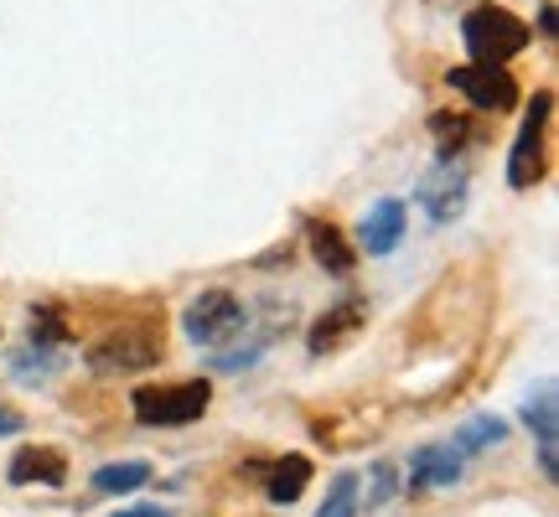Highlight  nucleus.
<instances>
[{
	"instance_id": "f257e3e1",
	"label": "nucleus",
	"mask_w": 559,
	"mask_h": 517,
	"mask_svg": "<svg viewBox=\"0 0 559 517\" xmlns=\"http://www.w3.org/2000/svg\"><path fill=\"white\" fill-rule=\"evenodd\" d=\"M207 404H213V383H145L135 388L130 398V409H135L140 424H151V430H177V424H192V419L207 414Z\"/></svg>"
},
{
	"instance_id": "f03ea898",
	"label": "nucleus",
	"mask_w": 559,
	"mask_h": 517,
	"mask_svg": "<svg viewBox=\"0 0 559 517\" xmlns=\"http://www.w3.org/2000/svg\"><path fill=\"white\" fill-rule=\"evenodd\" d=\"M461 37H466L472 62L502 68L508 58H519L523 47H528V26H523L513 11H502V5H477V11L466 16V26H461Z\"/></svg>"
},
{
	"instance_id": "7ed1b4c3",
	"label": "nucleus",
	"mask_w": 559,
	"mask_h": 517,
	"mask_svg": "<svg viewBox=\"0 0 559 517\" xmlns=\"http://www.w3.org/2000/svg\"><path fill=\"white\" fill-rule=\"evenodd\" d=\"M181 332H187V341H198V347H218V341L239 337L243 300L228 296V290H202V296L181 311Z\"/></svg>"
},
{
	"instance_id": "20e7f679",
	"label": "nucleus",
	"mask_w": 559,
	"mask_h": 517,
	"mask_svg": "<svg viewBox=\"0 0 559 517\" xmlns=\"http://www.w3.org/2000/svg\"><path fill=\"white\" fill-rule=\"evenodd\" d=\"M451 88L466 94V99L487 109V115H508L519 104V83L508 68H492V62H466V68H451Z\"/></svg>"
},
{
	"instance_id": "39448f33",
	"label": "nucleus",
	"mask_w": 559,
	"mask_h": 517,
	"mask_svg": "<svg viewBox=\"0 0 559 517\" xmlns=\"http://www.w3.org/2000/svg\"><path fill=\"white\" fill-rule=\"evenodd\" d=\"M160 358V341L145 337V332H120V337H104L88 347V368L104 373V378H115V373H140V368H151Z\"/></svg>"
},
{
	"instance_id": "423d86ee",
	"label": "nucleus",
	"mask_w": 559,
	"mask_h": 517,
	"mask_svg": "<svg viewBox=\"0 0 559 517\" xmlns=\"http://www.w3.org/2000/svg\"><path fill=\"white\" fill-rule=\"evenodd\" d=\"M544 120H549V94H534V109H528V120H523V135L513 145V156H508V181L513 187H534L539 181V145H544Z\"/></svg>"
},
{
	"instance_id": "0eeeda50",
	"label": "nucleus",
	"mask_w": 559,
	"mask_h": 517,
	"mask_svg": "<svg viewBox=\"0 0 559 517\" xmlns=\"http://www.w3.org/2000/svg\"><path fill=\"white\" fill-rule=\"evenodd\" d=\"M419 202L430 207V218L436 223H451V218L466 213V177H461V166L451 156H440L436 171L419 181Z\"/></svg>"
},
{
	"instance_id": "6e6552de",
	"label": "nucleus",
	"mask_w": 559,
	"mask_h": 517,
	"mask_svg": "<svg viewBox=\"0 0 559 517\" xmlns=\"http://www.w3.org/2000/svg\"><path fill=\"white\" fill-rule=\"evenodd\" d=\"M461 466H466V456H461L456 445H425V450H415V460H409V481H404V492L451 486V481H461Z\"/></svg>"
},
{
	"instance_id": "1a4fd4ad",
	"label": "nucleus",
	"mask_w": 559,
	"mask_h": 517,
	"mask_svg": "<svg viewBox=\"0 0 559 517\" xmlns=\"http://www.w3.org/2000/svg\"><path fill=\"white\" fill-rule=\"evenodd\" d=\"M5 477L16 481V486H32V481H41V486H62V481H68V456L52 450V445H26V450L11 456Z\"/></svg>"
},
{
	"instance_id": "9d476101",
	"label": "nucleus",
	"mask_w": 559,
	"mask_h": 517,
	"mask_svg": "<svg viewBox=\"0 0 559 517\" xmlns=\"http://www.w3.org/2000/svg\"><path fill=\"white\" fill-rule=\"evenodd\" d=\"M362 321H368V300H358V296H347V300H337V305H332V311H326V316L317 321V326H311V352H332V347H342V341L353 337V332H358Z\"/></svg>"
},
{
	"instance_id": "9b49d317",
	"label": "nucleus",
	"mask_w": 559,
	"mask_h": 517,
	"mask_svg": "<svg viewBox=\"0 0 559 517\" xmlns=\"http://www.w3.org/2000/svg\"><path fill=\"white\" fill-rule=\"evenodd\" d=\"M358 239H362V249H368V254H394V249H400V239H404V202L400 197H383L379 207L362 218Z\"/></svg>"
},
{
	"instance_id": "f8f14e48",
	"label": "nucleus",
	"mask_w": 559,
	"mask_h": 517,
	"mask_svg": "<svg viewBox=\"0 0 559 517\" xmlns=\"http://www.w3.org/2000/svg\"><path fill=\"white\" fill-rule=\"evenodd\" d=\"M306 239H311V254H317V264L326 269V275H347L353 269V249H347V239H342L332 223H311L306 228Z\"/></svg>"
},
{
	"instance_id": "ddd939ff",
	"label": "nucleus",
	"mask_w": 559,
	"mask_h": 517,
	"mask_svg": "<svg viewBox=\"0 0 559 517\" xmlns=\"http://www.w3.org/2000/svg\"><path fill=\"white\" fill-rule=\"evenodd\" d=\"M306 481H311V460L306 456H285L270 466V477H264V492L270 502H296L306 492Z\"/></svg>"
},
{
	"instance_id": "4468645a",
	"label": "nucleus",
	"mask_w": 559,
	"mask_h": 517,
	"mask_svg": "<svg viewBox=\"0 0 559 517\" xmlns=\"http://www.w3.org/2000/svg\"><path fill=\"white\" fill-rule=\"evenodd\" d=\"M502 435H508V424H502L498 414H477V419H466L456 430V445L461 456H477V450H492V445H502Z\"/></svg>"
},
{
	"instance_id": "2eb2a0df",
	"label": "nucleus",
	"mask_w": 559,
	"mask_h": 517,
	"mask_svg": "<svg viewBox=\"0 0 559 517\" xmlns=\"http://www.w3.org/2000/svg\"><path fill=\"white\" fill-rule=\"evenodd\" d=\"M523 419H528V430L539 435V445H555V383H539L534 394H528V404H523Z\"/></svg>"
},
{
	"instance_id": "dca6fc26",
	"label": "nucleus",
	"mask_w": 559,
	"mask_h": 517,
	"mask_svg": "<svg viewBox=\"0 0 559 517\" xmlns=\"http://www.w3.org/2000/svg\"><path fill=\"white\" fill-rule=\"evenodd\" d=\"M151 481L145 460H120V466H99L94 471V492H140Z\"/></svg>"
},
{
	"instance_id": "f3484780",
	"label": "nucleus",
	"mask_w": 559,
	"mask_h": 517,
	"mask_svg": "<svg viewBox=\"0 0 559 517\" xmlns=\"http://www.w3.org/2000/svg\"><path fill=\"white\" fill-rule=\"evenodd\" d=\"M68 341V321H62L58 305H32V347H62Z\"/></svg>"
},
{
	"instance_id": "a211bd4d",
	"label": "nucleus",
	"mask_w": 559,
	"mask_h": 517,
	"mask_svg": "<svg viewBox=\"0 0 559 517\" xmlns=\"http://www.w3.org/2000/svg\"><path fill=\"white\" fill-rule=\"evenodd\" d=\"M317 517H358V477H353V471H342V477L332 481V492H326Z\"/></svg>"
},
{
	"instance_id": "6ab92c4d",
	"label": "nucleus",
	"mask_w": 559,
	"mask_h": 517,
	"mask_svg": "<svg viewBox=\"0 0 559 517\" xmlns=\"http://www.w3.org/2000/svg\"><path fill=\"white\" fill-rule=\"evenodd\" d=\"M58 368H62V358L52 347H32V352H16V358H11V373H16V378H32V383L52 378Z\"/></svg>"
},
{
	"instance_id": "aec40b11",
	"label": "nucleus",
	"mask_w": 559,
	"mask_h": 517,
	"mask_svg": "<svg viewBox=\"0 0 559 517\" xmlns=\"http://www.w3.org/2000/svg\"><path fill=\"white\" fill-rule=\"evenodd\" d=\"M430 130H436V140H440V151H445V156L461 151V145L472 140V120H466V115H430Z\"/></svg>"
},
{
	"instance_id": "412c9836",
	"label": "nucleus",
	"mask_w": 559,
	"mask_h": 517,
	"mask_svg": "<svg viewBox=\"0 0 559 517\" xmlns=\"http://www.w3.org/2000/svg\"><path fill=\"white\" fill-rule=\"evenodd\" d=\"M389 497H394V466H389V460H379V466H373V492H368V513H373V507H383Z\"/></svg>"
},
{
	"instance_id": "4be33fe9",
	"label": "nucleus",
	"mask_w": 559,
	"mask_h": 517,
	"mask_svg": "<svg viewBox=\"0 0 559 517\" xmlns=\"http://www.w3.org/2000/svg\"><path fill=\"white\" fill-rule=\"evenodd\" d=\"M260 358V347H243V352H228V358H213L218 373H234V368H249V362Z\"/></svg>"
},
{
	"instance_id": "5701e85b",
	"label": "nucleus",
	"mask_w": 559,
	"mask_h": 517,
	"mask_svg": "<svg viewBox=\"0 0 559 517\" xmlns=\"http://www.w3.org/2000/svg\"><path fill=\"white\" fill-rule=\"evenodd\" d=\"M16 430H21V414H11V409L0 404V435H16Z\"/></svg>"
},
{
	"instance_id": "b1692460",
	"label": "nucleus",
	"mask_w": 559,
	"mask_h": 517,
	"mask_svg": "<svg viewBox=\"0 0 559 517\" xmlns=\"http://www.w3.org/2000/svg\"><path fill=\"white\" fill-rule=\"evenodd\" d=\"M120 517H171V513H166V507H124Z\"/></svg>"
}]
</instances>
